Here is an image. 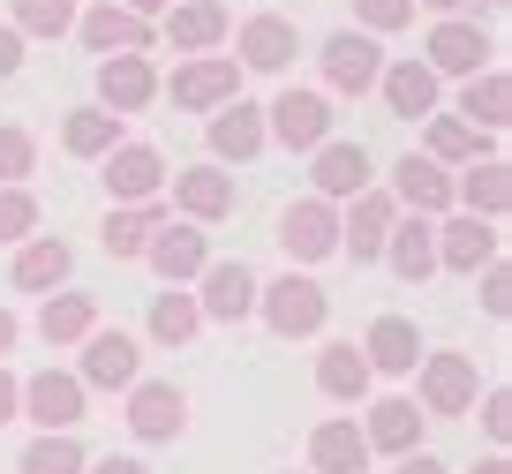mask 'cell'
I'll return each instance as SVG.
<instances>
[{
  "label": "cell",
  "instance_id": "8d00e7d4",
  "mask_svg": "<svg viewBox=\"0 0 512 474\" xmlns=\"http://www.w3.org/2000/svg\"><path fill=\"white\" fill-rule=\"evenodd\" d=\"M23 474H83L76 437H38L31 452H23Z\"/></svg>",
  "mask_w": 512,
  "mask_h": 474
},
{
  "label": "cell",
  "instance_id": "7bdbcfd3",
  "mask_svg": "<svg viewBox=\"0 0 512 474\" xmlns=\"http://www.w3.org/2000/svg\"><path fill=\"white\" fill-rule=\"evenodd\" d=\"M482 309H490V316H505V309H512V271H505V264L482 271Z\"/></svg>",
  "mask_w": 512,
  "mask_h": 474
},
{
  "label": "cell",
  "instance_id": "9a60e30c",
  "mask_svg": "<svg viewBox=\"0 0 512 474\" xmlns=\"http://www.w3.org/2000/svg\"><path fill=\"white\" fill-rule=\"evenodd\" d=\"M189 422V399L174 384H128V429L136 437H174Z\"/></svg>",
  "mask_w": 512,
  "mask_h": 474
},
{
  "label": "cell",
  "instance_id": "8992f818",
  "mask_svg": "<svg viewBox=\"0 0 512 474\" xmlns=\"http://www.w3.org/2000/svg\"><path fill=\"white\" fill-rule=\"evenodd\" d=\"M324 76H332V91H377V76H384V53H377V38H354V31H339L332 46H324Z\"/></svg>",
  "mask_w": 512,
  "mask_h": 474
},
{
  "label": "cell",
  "instance_id": "4316f807",
  "mask_svg": "<svg viewBox=\"0 0 512 474\" xmlns=\"http://www.w3.org/2000/svg\"><path fill=\"white\" fill-rule=\"evenodd\" d=\"M211 151H219V158H256V151H264V121H256V106L234 98V106L211 113Z\"/></svg>",
  "mask_w": 512,
  "mask_h": 474
},
{
  "label": "cell",
  "instance_id": "9c48e42d",
  "mask_svg": "<svg viewBox=\"0 0 512 474\" xmlns=\"http://www.w3.org/2000/svg\"><path fill=\"white\" fill-rule=\"evenodd\" d=\"M272 136L287 143V151H317V143L332 136V106H324L317 91H287L272 106Z\"/></svg>",
  "mask_w": 512,
  "mask_h": 474
},
{
  "label": "cell",
  "instance_id": "7402d4cb",
  "mask_svg": "<svg viewBox=\"0 0 512 474\" xmlns=\"http://www.w3.org/2000/svg\"><path fill=\"white\" fill-rule=\"evenodd\" d=\"M91 332H98L91 294H53L46 309H38V339H46V347H76V339H91Z\"/></svg>",
  "mask_w": 512,
  "mask_h": 474
},
{
  "label": "cell",
  "instance_id": "60d3db41",
  "mask_svg": "<svg viewBox=\"0 0 512 474\" xmlns=\"http://www.w3.org/2000/svg\"><path fill=\"white\" fill-rule=\"evenodd\" d=\"M38 226V204L23 189H0V241H23Z\"/></svg>",
  "mask_w": 512,
  "mask_h": 474
},
{
  "label": "cell",
  "instance_id": "f907efd6",
  "mask_svg": "<svg viewBox=\"0 0 512 474\" xmlns=\"http://www.w3.org/2000/svg\"><path fill=\"white\" fill-rule=\"evenodd\" d=\"M475 474H512V467H505V459H482V467H475Z\"/></svg>",
  "mask_w": 512,
  "mask_h": 474
},
{
  "label": "cell",
  "instance_id": "cb8c5ba5",
  "mask_svg": "<svg viewBox=\"0 0 512 474\" xmlns=\"http://www.w3.org/2000/svg\"><path fill=\"white\" fill-rule=\"evenodd\" d=\"M309 459H317V474H362L369 467V444L354 422H324L317 437H309Z\"/></svg>",
  "mask_w": 512,
  "mask_h": 474
},
{
  "label": "cell",
  "instance_id": "52a82bcc",
  "mask_svg": "<svg viewBox=\"0 0 512 474\" xmlns=\"http://www.w3.org/2000/svg\"><path fill=\"white\" fill-rule=\"evenodd\" d=\"M422 68H430V76H482V68H490V38H482L475 23H437Z\"/></svg>",
  "mask_w": 512,
  "mask_h": 474
},
{
  "label": "cell",
  "instance_id": "7c38bea8",
  "mask_svg": "<svg viewBox=\"0 0 512 474\" xmlns=\"http://www.w3.org/2000/svg\"><path fill=\"white\" fill-rule=\"evenodd\" d=\"M234 91H241V68L234 61H189V68H174V106H189V113L234 106Z\"/></svg>",
  "mask_w": 512,
  "mask_h": 474
},
{
  "label": "cell",
  "instance_id": "c3c4849f",
  "mask_svg": "<svg viewBox=\"0 0 512 474\" xmlns=\"http://www.w3.org/2000/svg\"><path fill=\"white\" fill-rule=\"evenodd\" d=\"M91 474H144V467H136V459H98Z\"/></svg>",
  "mask_w": 512,
  "mask_h": 474
},
{
  "label": "cell",
  "instance_id": "d6a6232c",
  "mask_svg": "<svg viewBox=\"0 0 512 474\" xmlns=\"http://www.w3.org/2000/svg\"><path fill=\"white\" fill-rule=\"evenodd\" d=\"M400 204H415V219L422 211H445L452 204V174H437L430 158H407L400 166Z\"/></svg>",
  "mask_w": 512,
  "mask_h": 474
},
{
  "label": "cell",
  "instance_id": "7a4b0ae2",
  "mask_svg": "<svg viewBox=\"0 0 512 474\" xmlns=\"http://www.w3.org/2000/svg\"><path fill=\"white\" fill-rule=\"evenodd\" d=\"M23 407H31V422L46 429V437H68V429L83 422V384L61 377V369H38V377L23 384Z\"/></svg>",
  "mask_w": 512,
  "mask_h": 474
},
{
  "label": "cell",
  "instance_id": "44dd1931",
  "mask_svg": "<svg viewBox=\"0 0 512 474\" xmlns=\"http://www.w3.org/2000/svg\"><path fill=\"white\" fill-rule=\"evenodd\" d=\"M415 437H422V414H415V399H377L369 407V429H362V444H377V452H415Z\"/></svg>",
  "mask_w": 512,
  "mask_h": 474
},
{
  "label": "cell",
  "instance_id": "836d02e7",
  "mask_svg": "<svg viewBox=\"0 0 512 474\" xmlns=\"http://www.w3.org/2000/svg\"><path fill=\"white\" fill-rule=\"evenodd\" d=\"M317 384H324L332 399H362V392H369V362H362V347H324Z\"/></svg>",
  "mask_w": 512,
  "mask_h": 474
},
{
  "label": "cell",
  "instance_id": "83f0119b",
  "mask_svg": "<svg viewBox=\"0 0 512 474\" xmlns=\"http://www.w3.org/2000/svg\"><path fill=\"white\" fill-rule=\"evenodd\" d=\"M159 226H166L159 204H136V211H113V219L98 226V241H106V256H144Z\"/></svg>",
  "mask_w": 512,
  "mask_h": 474
},
{
  "label": "cell",
  "instance_id": "8fae6325",
  "mask_svg": "<svg viewBox=\"0 0 512 474\" xmlns=\"http://www.w3.org/2000/svg\"><path fill=\"white\" fill-rule=\"evenodd\" d=\"M166 181L159 151H144V143H121V151H106V189L121 196V204H151Z\"/></svg>",
  "mask_w": 512,
  "mask_h": 474
},
{
  "label": "cell",
  "instance_id": "ac0fdd59",
  "mask_svg": "<svg viewBox=\"0 0 512 474\" xmlns=\"http://www.w3.org/2000/svg\"><path fill=\"white\" fill-rule=\"evenodd\" d=\"M384 256H392V271H400L407 286H422V279L437 271V226H430V219L392 226V234H384Z\"/></svg>",
  "mask_w": 512,
  "mask_h": 474
},
{
  "label": "cell",
  "instance_id": "b9f144b4",
  "mask_svg": "<svg viewBox=\"0 0 512 474\" xmlns=\"http://www.w3.org/2000/svg\"><path fill=\"white\" fill-rule=\"evenodd\" d=\"M354 8H362L369 31H400V23L415 16V0H354Z\"/></svg>",
  "mask_w": 512,
  "mask_h": 474
},
{
  "label": "cell",
  "instance_id": "30bf717a",
  "mask_svg": "<svg viewBox=\"0 0 512 474\" xmlns=\"http://www.w3.org/2000/svg\"><path fill=\"white\" fill-rule=\"evenodd\" d=\"M392 196H377V189H362L354 196V211H347V226H339V249L354 256V264H369V256H384V234H392Z\"/></svg>",
  "mask_w": 512,
  "mask_h": 474
},
{
  "label": "cell",
  "instance_id": "bcb514c9",
  "mask_svg": "<svg viewBox=\"0 0 512 474\" xmlns=\"http://www.w3.org/2000/svg\"><path fill=\"white\" fill-rule=\"evenodd\" d=\"M16 407H23V384L0 369V422H16Z\"/></svg>",
  "mask_w": 512,
  "mask_h": 474
},
{
  "label": "cell",
  "instance_id": "e0dca14e",
  "mask_svg": "<svg viewBox=\"0 0 512 474\" xmlns=\"http://www.w3.org/2000/svg\"><path fill=\"white\" fill-rule=\"evenodd\" d=\"M144 256H151V271H159L166 286H181V279L204 271V234H196V226H159Z\"/></svg>",
  "mask_w": 512,
  "mask_h": 474
},
{
  "label": "cell",
  "instance_id": "681fc988",
  "mask_svg": "<svg viewBox=\"0 0 512 474\" xmlns=\"http://www.w3.org/2000/svg\"><path fill=\"white\" fill-rule=\"evenodd\" d=\"M8 347H16V316L0 309V354H8Z\"/></svg>",
  "mask_w": 512,
  "mask_h": 474
},
{
  "label": "cell",
  "instance_id": "f5cc1de1",
  "mask_svg": "<svg viewBox=\"0 0 512 474\" xmlns=\"http://www.w3.org/2000/svg\"><path fill=\"white\" fill-rule=\"evenodd\" d=\"M430 8H437V16H452V8H460V0H430Z\"/></svg>",
  "mask_w": 512,
  "mask_h": 474
},
{
  "label": "cell",
  "instance_id": "6da1fadb",
  "mask_svg": "<svg viewBox=\"0 0 512 474\" xmlns=\"http://www.w3.org/2000/svg\"><path fill=\"white\" fill-rule=\"evenodd\" d=\"M256 309H264V324H272L279 339H309L324 324V309H332V301H324V286L317 279H279V286H256Z\"/></svg>",
  "mask_w": 512,
  "mask_h": 474
},
{
  "label": "cell",
  "instance_id": "3957f363",
  "mask_svg": "<svg viewBox=\"0 0 512 474\" xmlns=\"http://www.w3.org/2000/svg\"><path fill=\"white\" fill-rule=\"evenodd\" d=\"M279 241H287V256H302V264H317V256L339 249V219L324 196H302V204H287V219H279Z\"/></svg>",
  "mask_w": 512,
  "mask_h": 474
},
{
  "label": "cell",
  "instance_id": "e575fe53",
  "mask_svg": "<svg viewBox=\"0 0 512 474\" xmlns=\"http://www.w3.org/2000/svg\"><path fill=\"white\" fill-rule=\"evenodd\" d=\"M68 279V249H61V241H31V249H23L16 256V286H61Z\"/></svg>",
  "mask_w": 512,
  "mask_h": 474
},
{
  "label": "cell",
  "instance_id": "484cf974",
  "mask_svg": "<svg viewBox=\"0 0 512 474\" xmlns=\"http://www.w3.org/2000/svg\"><path fill=\"white\" fill-rule=\"evenodd\" d=\"M377 91H384V106H392V113H407V121L437 106V76H430L422 61H400V68H384V76H377Z\"/></svg>",
  "mask_w": 512,
  "mask_h": 474
},
{
  "label": "cell",
  "instance_id": "74e56055",
  "mask_svg": "<svg viewBox=\"0 0 512 474\" xmlns=\"http://www.w3.org/2000/svg\"><path fill=\"white\" fill-rule=\"evenodd\" d=\"M68 23H76L68 0H16V31H31V38H61Z\"/></svg>",
  "mask_w": 512,
  "mask_h": 474
},
{
  "label": "cell",
  "instance_id": "d6986e66",
  "mask_svg": "<svg viewBox=\"0 0 512 474\" xmlns=\"http://www.w3.org/2000/svg\"><path fill=\"white\" fill-rule=\"evenodd\" d=\"M362 362H369V369H392V377H400V369H415V362H422L415 324H407V316H377V324H369V339H362Z\"/></svg>",
  "mask_w": 512,
  "mask_h": 474
},
{
  "label": "cell",
  "instance_id": "f546056e",
  "mask_svg": "<svg viewBox=\"0 0 512 474\" xmlns=\"http://www.w3.org/2000/svg\"><path fill=\"white\" fill-rule=\"evenodd\" d=\"M241 61L249 68H287L294 61V23H279V16L241 23Z\"/></svg>",
  "mask_w": 512,
  "mask_h": 474
},
{
  "label": "cell",
  "instance_id": "f35d334b",
  "mask_svg": "<svg viewBox=\"0 0 512 474\" xmlns=\"http://www.w3.org/2000/svg\"><path fill=\"white\" fill-rule=\"evenodd\" d=\"M445 158H475V128L467 121H430V166H445Z\"/></svg>",
  "mask_w": 512,
  "mask_h": 474
},
{
  "label": "cell",
  "instance_id": "ba28073f",
  "mask_svg": "<svg viewBox=\"0 0 512 474\" xmlns=\"http://www.w3.org/2000/svg\"><path fill=\"white\" fill-rule=\"evenodd\" d=\"M136 369H144L136 339H121V332H91V339H83V377H76V384H106V392H128V384H136Z\"/></svg>",
  "mask_w": 512,
  "mask_h": 474
},
{
  "label": "cell",
  "instance_id": "7dc6e473",
  "mask_svg": "<svg viewBox=\"0 0 512 474\" xmlns=\"http://www.w3.org/2000/svg\"><path fill=\"white\" fill-rule=\"evenodd\" d=\"M400 474H445V467H437L430 452H407V459H400Z\"/></svg>",
  "mask_w": 512,
  "mask_h": 474
},
{
  "label": "cell",
  "instance_id": "ee69618b",
  "mask_svg": "<svg viewBox=\"0 0 512 474\" xmlns=\"http://www.w3.org/2000/svg\"><path fill=\"white\" fill-rule=\"evenodd\" d=\"M482 429H490L497 444L512 437V399H505V392H490V399H482Z\"/></svg>",
  "mask_w": 512,
  "mask_h": 474
},
{
  "label": "cell",
  "instance_id": "1f68e13d",
  "mask_svg": "<svg viewBox=\"0 0 512 474\" xmlns=\"http://www.w3.org/2000/svg\"><path fill=\"white\" fill-rule=\"evenodd\" d=\"M61 143L76 158H106V151H121V121L113 113H68L61 121Z\"/></svg>",
  "mask_w": 512,
  "mask_h": 474
},
{
  "label": "cell",
  "instance_id": "ab89813d",
  "mask_svg": "<svg viewBox=\"0 0 512 474\" xmlns=\"http://www.w3.org/2000/svg\"><path fill=\"white\" fill-rule=\"evenodd\" d=\"M31 136H23V128H0V189H16L23 174H31Z\"/></svg>",
  "mask_w": 512,
  "mask_h": 474
},
{
  "label": "cell",
  "instance_id": "277c9868",
  "mask_svg": "<svg viewBox=\"0 0 512 474\" xmlns=\"http://www.w3.org/2000/svg\"><path fill=\"white\" fill-rule=\"evenodd\" d=\"M151 91H159V76H151L144 53H113V61H98V98H106L113 121L136 113V106H151Z\"/></svg>",
  "mask_w": 512,
  "mask_h": 474
},
{
  "label": "cell",
  "instance_id": "d590c367",
  "mask_svg": "<svg viewBox=\"0 0 512 474\" xmlns=\"http://www.w3.org/2000/svg\"><path fill=\"white\" fill-rule=\"evenodd\" d=\"M196 324H204V316H196V301L181 294V286H174V294H159V301H151V339H166V347H181V339H189Z\"/></svg>",
  "mask_w": 512,
  "mask_h": 474
},
{
  "label": "cell",
  "instance_id": "ffe728a7",
  "mask_svg": "<svg viewBox=\"0 0 512 474\" xmlns=\"http://www.w3.org/2000/svg\"><path fill=\"white\" fill-rule=\"evenodd\" d=\"M369 189V158L362 143H317V196L332 204V196H362Z\"/></svg>",
  "mask_w": 512,
  "mask_h": 474
},
{
  "label": "cell",
  "instance_id": "f1b7e54d",
  "mask_svg": "<svg viewBox=\"0 0 512 474\" xmlns=\"http://www.w3.org/2000/svg\"><path fill=\"white\" fill-rule=\"evenodd\" d=\"M452 196H467V219H497L512 204V181L497 158H482V166H467V181H452Z\"/></svg>",
  "mask_w": 512,
  "mask_h": 474
},
{
  "label": "cell",
  "instance_id": "2e32d148",
  "mask_svg": "<svg viewBox=\"0 0 512 474\" xmlns=\"http://www.w3.org/2000/svg\"><path fill=\"white\" fill-rule=\"evenodd\" d=\"M76 31H83V46L106 53V61H113V53H144V46H151V23L128 16V8H91Z\"/></svg>",
  "mask_w": 512,
  "mask_h": 474
},
{
  "label": "cell",
  "instance_id": "5bb4252c",
  "mask_svg": "<svg viewBox=\"0 0 512 474\" xmlns=\"http://www.w3.org/2000/svg\"><path fill=\"white\" fill-rule=\"evenodd\" d=\"M256 309V271L249 264H204V301H196V316H219V324H234V316Z\"/></svg>",
  "mask_w": 512,
  "mask_h": 474
},
{
  "label": "cell",
  "instance_id": "4dcf8cb0",
  "mask_svg": "<svg viewBox=\"0 0 512 474\" xmlns=\"http://www.w3.org/2000/svg\"><path fill=\"white\" fill-rule=\"evenodd\" d=\"M505 106H512V83L497 76V68H482V76H467V98H460L467 128H505Z\"/></svg>",
  "mask_w": 512,
  "mask_h": 474
},
{
  "label": "cell",
  "instance_id": "603a6c76",
  "mask_svg": "<svg viewBox=\"0 0 512 474\" xmlns=\"http://www.w3.org/2000/svg\"><path fill=\"white\" fill-rule=\"evenodd\" d=\"M174 204L189 211V219H226V211H234V181L211 174V166H189V174H174Z\"/></svg>",
  "mask_w": 512,
  "mask_h": 474
},
{
  "label": "cell",
  "instance_id": "5b68a950",
  "mask_svg": "<svg viewBox=\"0 0 512 474\" xmlns=\"http://www.w3.org/2000/svg\"><path fill=\"white\" fill-rule=\"evenodd\" d=\"M422 407L430 414L475 407V362L467 354H422Z\"/></svg>",
  "mask_w": 512,
  "mask_h": 474
},
{
  "label": "cell",
  "instance_id": "4fadbf2b",
  "mask_svg": "<svg viewBox=\"0 0 512 474\" xmlns=\"http://www.w3.org/2000/svg\"><path fill=\"white\" fill-rule=\"evenodd\" d=\"M437 264H445V271H490V264H497V226H490V219H452V226H437Z\"/></svg>",
  "mask_w": 512,
  "mask_h": 474
},
{
  "label": "cell",
  "instance_id": "d4e9b609",
  "mask_svg": "<svg viewBox=\"0 0 512 474\" xmlns=\"http://www.w3.org/2000/svg\"><path fill=\"white\" fill-rule=\"evenodd\" d=\"M166 38H174L181 53L219 46V38H226V8H219V0H181L174 16H166Z\"/></svg>",
  "mask_w": 512,
  "mask_h": 474
},
{
  "label": "cell",
  "instance_id": "f6af8a7d",
  "mask_svg": "<svg viewBox=\"0 0 512 474\" xmlns=\"http://www.w3.org/2000/svg\"><path fill=\"white\" fill-rule=\"evenodd\" d=\"M16 68H23V31L0 23V76H16Z\"/></svg>",
  "mask_w": 512,
  "mask_h": 474
},
{
  "label": "cell",
  "instance_id": "816d5d0a",
  "mask_svg": "<svg viewBox=\"0 0 512 474\" xmlns=\"http://www.w3.org/2000/svg\"><path fill=\"white\" fill-rule=\"evenodd\" d=\"M151 8H159V0H128V16H151Z\"/></svg>",
  "mask_w": 512,
  "mask_h": 474
}]
</instances>
